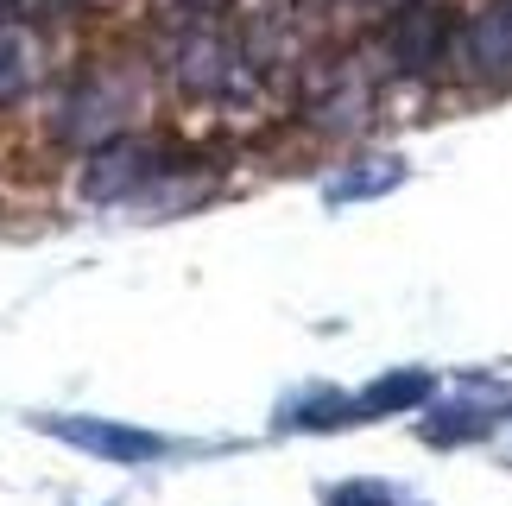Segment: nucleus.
<instances>
[{
	"mask_svg": "<svg viewBox=\"0 0 512 506\" xmlns=\"http://www.w3.org/2000/svg\"><path fill=\"white\" fill-rule=\"evenodd\" d=\"M443 45H449V13L437 0H411L386 32V57H392V70H405V76H430L443 64Z\"/></svg>",
	"mask_w": 512,
	"mask_h": 506,
	"instance_id": "nucleus-1",
	"label": "nucleus"
},
{
	"mask_svg": "<svg viewBox=\"0 0 512 506\" xmlns=\"http://www.w3.org/2000/svg\"><path fill=\"white\" fill-rule=\"evenodd\" d=\"M64 443H76V450H95L108 462H146L159 456V437H140V431H121V424H95V418H57L51 424Z\"/></svg>",
	"mask_w": 512,
	"mask_h": 506,
	"instance_id": "nucleus-2",
	"label": "nucleus"
},
{
	"mask_svg": "<svg viewBox=\"0 0 512 506\" xmlns=\"http://www.w3.org/2000/svg\"><path fill=\"white\" fill-rule=\"evenodd\" d=\"M462 57L475 76H512V0L506 7H487L475 26L462 32Z\"/></svg>",
	"mask_w": 512,
	"mask_h": 506,
	"instance_id": "nucleus-3",
	"label": "nucleus"
},
{
	"mask_svg": "<svg viewBox=\"0 0 512 506\" xmlns=\"http://www.w3.org/2000/svg\"><path fill=\"white\" fill-rule=\"evenodd\" d=\"M228 76H234V57L215 38H190V57H177V83L190 89H222Z\"/></svg>",
	"mask_w": 512,
	"mask_h": 506,
	"instance_id": "nucleus-4",
	"label": "nucleus"
},
{
	"mask_svg": "<svg viewBox=\"0 0 512 506\" xmlns=\"http://www.w3.org/2000/svg\"><path fill=\"white\" fill-rule=\"evenodd\" d=\"M26 89V45L19 38H0V95Z\"/></svg>",
	"mask_w": 512,
	"mask_h": 506,
	"instance_id": "nucleus-5",
	"label": "nucleus"
},
{
	"mask_svg": "<svg viewBox=\"0 0 512 506\" xmlns=\"http://www.w3.org/2000/svg\"><path fill=\"white\" fill-rule=\"evenodd\" d=\"M405 399H424V380H392V386H380L367 405H405Z\"/></svg>",
	"mask_w": 512,
	"mask_h": 506,
	"instance_id": "nucleus-6",
	"label": "nucleus"
},
{
	"mask_svg": "<svg viewBox=\"0 0 512 506\" xmlns=\"http://www.w3.org/2000/svg\"><path fill=\"white\" fill-rule=\"evenodd\" d=\"M336 506H392V494L386 488H342Z\"/></svg>",
	"mask_w": 512,
	"mask_h": 506,
	"instance_id": "nucleus-7",
	"label": "nucleus"
},
{
	"mask_svg": "<svg viewBox=\"0 0 512 506\" xmlns=\"http://www.w3.org/2000/svg\"><path fill=\"white\" fill-rule=\"evenodd\" d=\"M184 7H190V13H215V7H222V0H184Z\"/></svg>",
	"mask_w": 512,
	"mask_h": 506,
	"instance_id": "nucleus-8",
	"label": "nucleus"
}]
</instances>
